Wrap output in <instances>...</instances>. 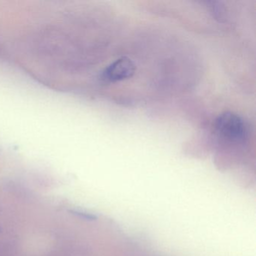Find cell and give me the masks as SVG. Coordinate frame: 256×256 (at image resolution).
<instances>
[{
    "label": "cell",
    "instance_id": "obj_2",
    "mask_svg": "<svg viewBox=\"0 0 256 256\" xmlns=\"http://www.w3.org/2000/svg\"><path fill=\"white\" fill-rule=\"evenodd\" d=\"M134 62L126 56L114 61L104 68L101 74V80L106 83H116L131 78L136 72Z\"/></svg>",
    "mask_w": 256,
    "mask_h": 256
},
{
    "label": "cell",
    "instance_id": "obj_1",
    "mask_svg": "<svg viewBox=\"0 0 256 256\" xmlns=\"http://www.w3.org/2000/svg\"><path fill=\"white\" fill-rule=\"evenodd\" d=\"M214 132L222 140L233 144H242L248 138V128L241 116L232 112H224L214 122Z\"/></svg>",
    "mask_w": 256,
    "mask_h": 256
},
{
    "label": "cell",
    "instance_id": "obj_3",
    "mask_svg": "<svg viewBox=\"0 0 256 256\" xmlns=\"http://www.w3.org/2000/svg\"><path fill=\"white\" fill-rule=\"evenodd\" d=\"M209 4H211L210 7L211 12L214 14V17L221 20L223 18V14H224V12H223L224 10H223V7L221 5V2H209Z\"/></svg>",
    "mask_w": 256,
    "mask_h": 256
}]
</instances>
